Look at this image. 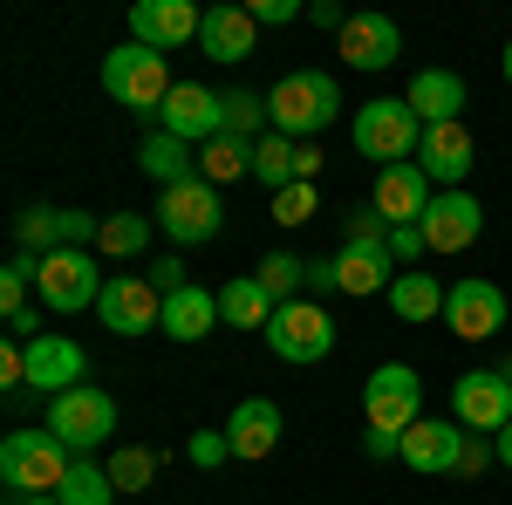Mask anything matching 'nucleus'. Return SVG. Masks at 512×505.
Masks as SVG:
<instances>
[{"instance_id": "obj_25", "label": "nucleus", "mask_w": 512, "mask_h": 505, "mask_svg": "<svg viewBox=\"0 0 512 505\" xmlns=\"http://www.w3.org/2000/svg\"><path fill=\"white\" fill-rule=\"evenodd\" d=\"M226 314H219V294H205V287H178V294H164V328L171 342H205L212 328H219Z\"/></svg>"}, {"instance_id": "obj_32", "label": "nucleus", "mask_w": 512, "mask_h": 505, "mask_svg": "<svg viewBox=\"0 0 512 505\" xmlns=\"http://www.w3.org/2000/svg\"><path fill=\"white\" fill-rule=\"evenodd\" d=\"M151 226H158V219H144V212H110V219H103V233H96V253L130 260V253H144V246H151Z\"/></svg>"}, {"instance_id": "obj_1", "label": "nucleus", "mask_w": 512, "mask_h": 505, "mask_svg": "<svg viewBox=\"0 0 512 505\" xmlns=\"http://www.w3.org/2000/svg\"><path fill=\"white\" fill-rule=\"evenodd\" d=\"M76 471V451L55 437V430H7L0 437V485L14 492V499H48V492H62V478Z\"/></svg>"}, {"instance_id": "obj_28", "label": "nucleus", "mask_w": 512, "mask_h": 505, "mask_svg": "<svg viewBox=\"0 0 512 505\" xmlns=\"http://www.w3.org/2000/svg\"><path fill=\"white\" fill-rule=\"evenodd\" d=\"M137 171L151 178V185H185V178H198V157H192V144H178V137H144V151H137Z\"/></svg>"}, {"instance_id": "obj_7", "label": "nucleus", "mask_w": 512, "mask_h": 505, "mask_svg": "<svg viewBox=\"0 0 512 505\" xmlns=\"http://www.w3.org/2000/svg\"><path fill=\"white\" fill-rule=\"evenodd\" d=\"M41 308L48 314H82L103 301V280H96V253L89 246H62V253H48L41 260V280H35Z\"/></svg>"}, {"instance_id": "obj_6", "label": "nucleus", "mask_w": 512, "mask_h": 505, "mask_svg": "<svg viewBox=\"0 0 512 505\" xmlns=\"http://www.w3.org/2000/svg\"><path fill=\"white\" fill-rule=\"evenodd\" d=\"M362 417H369V430L403 437V430L424 417V376H417L410 362H383V369H369V383H362Z\"/></svg>"}, {"instance_id": "obj_38", "label": "nucleus", "mask_w": 512, "mask_h": 505, "mask_svg": "<svg viewBox=\"0 0 512 505\" xmlns=\"http://www.w3.org/2000/svg\"><path fill=\"white\" fill-rule=\"evenodd\" d=\"M185 458H192L198 471H219L226 458H233V437H226V430H192V444H185Z\"/></svg>"}, {"instance_id": "obj_13", "label": "nucleus", "mask_w": 512, "mask_h": 505, "mask_svg": "<svg viewBox=\"0 0 512 505\" xmlns=\"http://www.w3.org/2000/svg\"><path fill=\"white\" fill-rule=\"evenodd\" d=\"M506 314H512L506 287H492V280H478V273L444 294V328H451L458 342H492V335L506 328Z\"/></svg>"}, {"instance_id": "obj_9", "label": "nucleus", "mask_w": 512, "mask_h": 505, "mask_svg": "<svg viewBox=\"0 0 512 505\" xmlns=\"http://www.w3.org/2000/svg\"><path fill=\"white\" fill-rule=\"evenodd\" d=\"M451 417L478 437H499L512 424V376L506 369H465L451 383Z\"/></svg>"}, {"instance_id": "obj_45", "label": "nucleus", "mask_w": 512, "mask_h": 505, "mask_svg": "<svg viewBox=\"0 0 512 505\" xmlns=\"http://www.w3.org/2000/svg\"><path fill=\"white\" fill-rule=\"evenodd\" d=\"M41 335H48V328H41V314H35V308H21L14 321H7V342H41Z\"/></svg>"}, {"instance_id": "obj_17", "label": "nucleus", "mask_w": 512, "mask_h": 505, "mask_svg": "<svg viewBox=\"0 0 512 505\" xmlns=\"http://www.w3.org/2000/svg\"><path fill=\"white\" fill-rule=\"evenodd\" d=\"M198 28H205V14H198L192 0H137L130 7V41H144V48H185V41H198Z\"/></svg>"}, {"instance_id": "obj_26", "label": "nucleus", "mask_w": 512, "mask_h": 505, "mask_svg": "<svg viewBox=\"0 0 512 505\" xmlns=\"http://www.w3.org/2000/svg\"><path fill=\"white\" fill-rule=\"evenodd\" d=\"M226 437H233V458H267V451L280 444V403L246 396L233 417H226Z\"/></svg>"}, {"instance_id": "obj_51", "label": "nucleus", "mask_w": 512, "mask_h": 505, "mask_svg": "<svg viewBox=\"0 0 512 505\" xmlns=\"http://www.w3.org/2000/svg\"><path fill=\"white\" fill-rule=\"evenodd\" d=\"M506 376H512V355H506Z\"/></svg>"}, {"instance_id": "obj_31", "label": "nucleus", "mask_w": 512, "mask_h": 505, "mask_svg": "<svg viewBox=\"0 0 512 505\" xmlns=\"http://www.w3.org/2000/svg\"><path fill=\"white\" fill-rule=\"evenodd\" d=\"M294 151H301V144H294V137H260V144H253V178H260V185H267V192H287V185H301V178H294Z\"/></svg>"}, {"instance_id": "obj_35", "label": "nucleus", "mask_w": 512, "mask_h": 505, "mask_svg": "<svg viewBox=\"0 0 512 505\" xmlns=\"http://www.w3.org/2000/svg\"><path fill=\"white\" fill-rule=\"evenodd\" d=\"M253 280H260L280 308H287V301H301V294H308V260H294V253H267Z\"/></svg>"}, {"instance_id": "obj_2", "label": "nucleus", "mask_w": 512, "mask_h": 505, "mask_svg": "<svg viewBox=\"0 0 512 505\" xmlns=\"http://www.w3.org/2000/svg\"><path fill=\"white\" fill-rule=\"evenodd\" d=\"M267 117H274L280 137H321L328 123L342 117V89L335 76H321V69H287V76L267 89Z\"/></svg>"}, {"instance_id": "obj_15", "label": "nucleus", "mask_w": 512, "mask_h": 505, "mask_svg": "<svg viewBox=\"0 0 512 505\" xmlns=\"http://www.w3.org/2000/svg\"><path fill=\"white\" fill-rule=\"evenodd\" d=\"M417 226H424V253H465L485 233V205L472 192H437Z\"/></svg>"}, {"instance_id": "obj_30", "label": "nucleus", "mask_w": 512, "mask_h": 505, "mask_svg": "<svg viewBox=\"0 0 512 505\" xmlns=\"http://www.w3.org/2000/svg\"><path fill=\"white\" fill-rule=\"evenodd\" d=\"M198 178H205V185H233V178H253V144L219 130L212 144H198Z\"/></svg>"}, {"instance_id": "obj_18", "label": "nucleus", "mask_w": 512, "mask_h": 505, "mask_svg": "<svg viewBox=\"0 0 512 505\" xmlns=\"http://www.w3.org/2000/svg\"><path fill=\"white\" fill-rule=\"evenodd\" d=\"M21 349H28V389L35 396H62V389L89 383V355L69 335H41V342H21Z\"/></svg>"}, {"instance_id": "obj_39", "label": "nucleus", "mask_w": 512, "mask_h": 505, "mask_svg": "<svg viewBox=\"0 0 512 505\" xmlns=\"http://www.w3.org/2000/svg\"><path fill=\"white\" fill-rule=\"evenodd\" d=\"M492 458H499V444H492V437H478V430H465V444H458V478H485Z\"/></svg>"}, {"instance_id": "obj_4", "label": "nucleus", "mask_w": 512, "mask_h": 505, "mask_svg": "<svg viewBox=\"0 0 512 505\" xmlns=\"http://www.w3.org/2000/svg\"><path fill=\"white\" fill-rule=\"evenodd\" d=\"M171 89H178V82H171V69H164L158 48H144V41H123V48H110V55H103V96H110V103H123V110H144V117H158Z\"/></svg>"}, {"instance_id": "obj_43", "label": "nucleus", "mask_w": 512, "mask_h": 505, "mask_svg": "<svg viewBox=\"0 0 512 505\" xmlns=\"http://www.w3.org/2000/svg\"><path fill=\"white\" fill-rule=\"evenodd\" d=\"M328 294H342V280H335V260H308V294H301V301H328Z\"/></svg>"}, {"instance_id": "obj_40", "label": "nucleus", "mask_w": 512, "mask_h": 505, "mask_svg": "<svg viewBox=\"0 0 512 505\" xmlns=\"http://www.w3.org/2000/svg\"><path fill=\"white\" fill-rule=\"evenodd\" d=\"M246 14H253L260 28H287V21H301L308 7H301V0H246Z\"/></svg>"}, {"instance_id": "obj_49", "label": "nucleus", "mask_w": 512, "mask_h": 505, "mask_svg": "<svg viewBox=\"0 0 512 505\" xmlns=\"http://www.w3.org/2000/svg\"><path fill=\"white\" fill-rule=\"evenodd\" d=\"M499 69H506V82H512V41H506V55H499Z\"/></svg>"}, {"instance_id": "obj_16", "label": "nucleus", "mask_w": 512, "mask_h": 505, "mask_svg": "<svg viewBox=\"0 0 512 505\" xmlns=\"http://www.w3.org/2000/svg\"><path fill=\"white\" fill-rule=\"evenodd\" d=\"M417 164H424V178H431V185L458 192V185L472 178V164H478L472 130H465V123H431V130H424V144H417Z\"/></svg>"}, {"instance_id": "obj_8", "label": "nucleus", "mask_w": 512, "mask_h": 505, "mask_svg": "<svg viewBox=\"0 0 512 505\" xmlns=\"http://www.w3.org/2000/svg\"><path fill=\"white\" fill-rule=\"evenodd\" d=\"M151 219H158L178 246H205V239H219V226H226V212H219V185L185 178V185L158 192V212H151Z\"/></svg>"}, {"instance_id": "obj_14", "label": "nucleus", "mask_w": 512, "mask_h": 505, "mask_svg": "<svg viewBox=\"0 0 512 505\" xmlns=\"http://www.w3.org/2000/svg\"><path fill=\"white\" fill-rule=\"evenodd\" d=\"M96 314H103L110 335H151V328H164V294L151 280H137V273H110Z\"/></svg>"}, {"instance_id": "obj_48", "label": "nucleus", "mask_w": 512, "mask_h": 505, "mask_svg": "<svg viewBox=\"0 0 512 505\" xmlns=\"http://www.w3.org/2000/svg\"><path fill=\"white\" fill-rule=\"evenodd\" d=\"M492 444H499V465H506V471H512V424H506V430H499V437H492Z\"/></svg>"}, {"instance_id": "obj_19", "label": "nucleus", "mask_w": 512, "mask_h": 505, "mask_svg": "<svg viewBox=\"0 0 512 505\" xmlns=\"http://www.w3.org/2000/svg\"><path fill=\"white\" fill-rule=\"evenodd\" d=\"M431 178H424V164H390V171H376V192L369 205L390 219V226H417L424 212H431Z\"/></svg>"}, {"instance_id": "obj_21", "label": "nucleus", "mask_w": 512, "mask_h": 505, "mask_svg": "<svg viewBox=\"0 0 512 505\" xmlns=\"http://www.w3.org/2000/svg\"><path fill=\"white\" fill-rule=\"evenodd\" d=\"M458 444H465V424L458 417H417L403 430V465L437 478V471H458Z\"/></svg>"}, {"instance_id": "obj_41", "label": "nucleus", "mask_w": 512, "mask_h": 505, "mask_svg": "<svg viewBox=\"0 0 512 505\" xmlns=\"http://www.w3.org/2000/svg\"><path fill=\"white\" fill-rule=\"evenodd\" d=\"M390 253H396V267L424 260V226H390Z\"/></svg>"}, {"instance_id": "obj_12", "label": "nucleus", "mask_w": 512, "mask_h": 505, "mask_svg": "<svg viewBox=\"0 0 512 505\" xmlns=\"http://www.w3.org/2000/svg\"><path fill=\"white\" fill-rule=\"evenodd\" d=\"M158 130L178 144H212L226 130V89H205V82H178L158 110Z\"/></svg>"}, {"instance_id": "obj_23", "label": "nucleus", "mask_w": 512, "mask_h": 505, "mask_svg": "<svg viewBox=\"0 0 512 505\" xmlns=\"http://www.w3.org/2000/svg\"><path fill=\"white\" fill-rule=\"evenodd\" d=\"M403 103L417 110L424 130H431V123H458V110H465V76H458V69H417L410 89H403Z\"/></svg>"}, {"instance_id": "obj_5", "label": "nucleus", "mask_w": 512, "mask_h": 505, "mask_svg": "<svg viewBox=\"0 0 512 505\" xmlns=\"http://www.w3.org/2000/svg\"><path fill=\"white\" fill-rule=\"evenodd\" d=\"M48 430L76 451V458H89L96 444H110L117 437V396L96 383H76L62 389V396H48Z\"/></svg>"}, {"instance_id": "obj_36", "label": "nucleus", "mask_w": 512, "mask_h": 505, "mask_svg": "<svg viewBox=\"0 0 512 505\" xmlns=\"http://www.w3.org/2000/svg\"><path fill=\"white\" fill-rule=\"evenodd\" d=\"M158 465H164L158 451H144V444H123V451H117V458H110L103 471H110V485H117V492H144V485L158 478Z\"/></svg>"}, {"instance_id": "obj_47", "label": "nucleus", "mask_w": 512, "mask_h": 505, "mask_svg": "<svg viewBox=\"0 0 512 505\" xmlns=\"http://www.w3.org/2000/svg\"><path fill=\"white\" fill-rule=\"evenodd\" d=\"M321 164H328V157H321L315 144H301V151H294V178H308V185H315V178H321Z\"/></svg>"}, {"instance_id": "obj_24", "label": "nucleus", "mask_w": 512, "mask_h": 505, "mask_svg": "<svg viewBox=\"0 0 512 505\" xmlns=\"http://www.w3.org/2000/svg\"><path fill=\"white\" fill-rule=\"evenodd\" d=\"M198 41H205V55L212 62H246L253 48H260V21L246 14V7H205V28H198Z\"/></svg>"}, {"instance_id": "obj_27", "label": "nucleus", "mask_w": 512, "mask_h": 505, "mask_svg": "<svg viewBox=\"0 0 512 505\" xmlns=\"http://www.w3.org/2000/svg\"><path fill=\"white\" fill-rule=\"evenodd\" d=\"M219 314H226L233 328H260V335H267V321L280 314V301L260 287V280H253V273H239V280H226V287H219Z\"/></svg>"}, {"instance_id": "obj_34", "label": "nucleus", "mask_w": 512, "mask_h": 505, "mask_svg": "<svg viewBox=\"0 0 512 505\" xmlns=\"http://www.w3.org/2000/svg\"><path fill=\"white\" fill-rule=\"evenodd\" d=\"M62 505H117V485H110V471L96 465V458H76V471L62 478Z\"/></svg>"}, {"instance_id": "obj_3", "label": "nucleus", "mask_w": 512, "mask_h": 505, "mask_svg": "<svg viewBox=\"0 0 512 505\" xmlns=\"http://www.w3.org/2000/svg\"><path fill=\"white\" fill-rule=\"evenodd\" d=\"M355 151L369 157V164H417V144H424V123H417V110L403 103V96H376V103H362L349 123Z\"/></svg>"}, {"instance_id": "obj_20", "label": "nucleus", "mask_w": 512, "mask_h": 505, "mask_svg": "<svg viewBox=\"0 0 512 505\" xmlns=\"http://www.w3.org/2000/svg\"><path fill=\"white\" fill-rule=\"evenodd\" d=\"M335 280H342V294H390L396 280V253L390 239H342V253H335Z\"/></svg>"}, {"instance_id": "obj_10", "label": "nucleus", "mask_w": 512, "mask_h": 505, "mask_svg": "<svg viewBox=\"0 0 512 505\" xmlns=\"http://www.w3.org/2000/svg\"><path fill=\"white\" fill-rule=\"evenodd\" d=\"M96 233H103V219L96 212H69V205H28L14 219V246L35 253V260L62 253V246H96Z\"/></svg>"}, {"instance_id": "obj_33", "label": "nucleus", "mask_w": 512, "mask_h": 505, "mask_svg": "<svg viewBox=\"0 0 512 505\" xmlns=\"http://www.w3.org/2000/svg\"><path fill=\"white\" fill-rule=\"evenodd\" d=\"M226 137H246V144L274 137V117H267V96H253V89H226Z\"/></svg>"}, {"instance_id": "obj_22", "label": "nucleus", "mask_w": 512, "mask_h": 505, "mask_svg": "<svg viewBox=\"0 0 512 505\" xmlns=\"http://www.w3.org/2000/svg\"><path fill=\"white\" fill-rule=\"evenodd\" d=\"M342 62L349 69H396V55H403V35H396V21L390 14H349V28H342Z\"/></svg>"}, {"instance_id": "obj_46", "label": "nucleus", "mask_w": 512, "mask_h": 505, "mask_svg": "<svg viewBox=\"0 0 512 505\" xmlns=\"http://www.w3.org/2000/svg\"><path fill=\"white\" fill-rule=\"evenodd\" d=\"M308 21H315V28H335V35L349 28V14H342L335 0H315V7H308Z\"/></svg>"}, {"instance_id": "obj_42", "label": "nucleus", "mask_w": 512, "mask_h": 505, "mask_svg": "<svg viewBox=\"0 0 512 505\" xmlns=\"http://www.w3.org/2000/svg\"><path fill=\"white\" fill-rule=\"evenodd\" d=\"M151 287H158V294H178V287H192V280H185V260H178V253L151 260Z\"/></svg>"}, {"instance_id": "obj_44", "label": "nucleus", "mask_w": 512, "mask_h": 505, "mask_svg": "<svg viewBox=\"0 0 512 505\" xmlns=\"http://www.w3.org/2000/svg\"><path fill=\"white\" fill-rule=\"evenodd\" d=\"M362 451H369L376 465H390V458H403V437H390V430H369V437H362Z\"/></svg>"}, {"instance_id": "obj_29", "label": "nucleus", "mask_w": 512, "mask_h": 505, "mask_svg": "<svg viewBox=\"0 0 512 505\" xmlns=\"http://www.w3.org/2000/svg\"><path fill=\"white\" fill-rule=\"evenodd\" d=\"M444 294H451V287H437V273H396L390 280L396 321H437V314H444Z\"/></svg>"}, {"instance_id": "obj_50", "label": "nucleus", "mask_w": 512, "mask_h": 505, "mask_svg": "<svg viewBox=\"0 0 512 505\" xmlns=\"http://www.w3.org/2000/svg\"><path fill=\"white\" fill-rule=\"evenodd\" d=\"M14 505H62V499H55V492H48V499H14Z\"/></svg>"}, {"instance_id": "obj_11", "label": "nucleus", "mask_w": 512, "mask_h": 505, "mask_svg": "<svg viewBox=\"0 0 512 505\" xmlns=\"http://www.w3.org/2000/svg\"><path fill=\"white\" fill-rule=\"evenodd\" d=\"M267 349L280 355V362H321V355L335 349V321H328V308L321 301H287V308L267 321Z\"/></svg>"}, {"instance_id": "obj_37", "label": "nucleus", "mask_w": 512, "mask_h": 505, "mask_svg": "<svg viewBox=\"0 0 512 505\" xmlns=\"http://www.w3.org/2000/svg\"><path fill=\"white\" fill-rule=\"evenodd\" d=\"M315 205H321V192L301 178V185L274 192V219H280V226H308V219H315Z\"/></svg>"}]
</instances>
